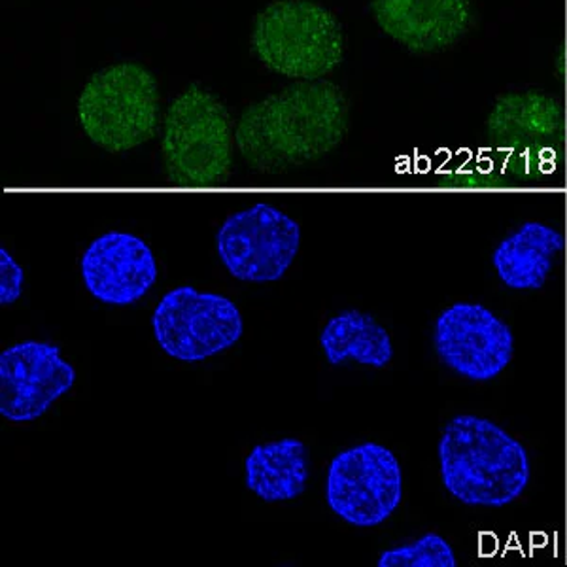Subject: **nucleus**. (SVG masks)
<instances>
[{
    "label": "nucleus",
    "instance_id": "nucleus-1",
    "mask_svg": "<svg viewBox=\"0 0 567 567\" xmlns=\"http://www.w3.org/2000/svg\"><path fill=\"white\" fill-rule=\"evenodd\" d=\"M350 104L328 80H299L240 116L235 142L254 171L278 175L322 159L349 133Z\"/></svg>",
    "mask_w": 567,
    "mask_h": 567
},
{
    "label": "nucleus",
    "instance_id": "nucleus-2",
    "mask_svg": "<svg viewBox=\"0 0 567 567\" xmlns=\"http://www.w3.org/2000/svg\"><path fill=\"white\" fill-rule=\"evenodd\" d=\"M446 491L470 507L499 509L523 496L529 483L528 452L492 420L460 414L439 441Z\"/></svg>",
    "mask_w": 567,
    "mask_h": 567
},
{
    "label": "nucleus",
    "instance_id": "nucleus-3",
    "mask_svg": "<svg viewBox=\"0 0 567 567\" xmlns=\"http://www.w3.org/2000/svg\"><path fill=\"white\" fill-rule=\"evenodd\" d=\"M251 52L269 71L293 80H322L341 65L342 27L312 0H277L254 21Z\"/></svg>",
    "mask_w": 567,
    "mask_h": 567
},
{
    "label": "nucleus",
    "instance_id": "nucleus-4",
    "mask_svg": "<svg viewBox=\"0 0 567 567\" xmlns=\"http://www.w3.org/2000/svg\"><path fill=\"white\" fill-rule=\"evenodd\" d=\"M233 120L226 106L189 85L168 106L162 152L168 182L182 187L226 184L233 167Z\"/></svg>",
    "mask_w": 567,
    "mask_h": 567
},
{
    "label": "nucleus",
    "instance_id": "nucleus-5",
    "mask_svg": "<svg viewBox=\"0 0 567 567\" xmlns=\"http://www.w3.org/2000/svg\"><path fill=\"white\" fill-rule=\"evenodd\" d=\"M78 120L85 135L112 154L152 141L162 122L154 74L131 61L99 71L78 99Z\"/></svg>",
    "mask_w": 567,
    "mask_h": 567
},
{
    "label": "nucleus",
    "instance_id": "nucleus-6",
    "mask_svg": "<svg viewBox=\"0 0 567 567\" xmlns=\"http://www.w3.org/2000/svg\"><path fill=\"white\" fill-rule=\"evenodd\" d=\"M154 336L165 354L203 361L231 349L245 331L240 310L227 297L200 293L192 286L168 291L155 307Z\"/></svg>",
    "mask_w": 567,
    "mask_h": 567
},
{
    "label": "nucleus",
    "instance_id": "nucleus-7",
    "mask_svg": "<svg viewBox=\"0 0 567 567\" xmlns=\"http://www.w3.org/2000/svg\"><path fill=\"white\" fill-rule=\"evenodd\" d=\"M326 499L336 515L358 528L388 520L403 499V473L386 446L361 443L337 454L328 471Z\"/></svg>",
    "mask_w": 567,
    "mask_h": 567
},
{
    "label": "nucleus",
    "instance_id": "nucleus-8",
    "mask_svg": "<svg viewBox=\"0 0 567 567\" xmlns=\"http://www.w3.org/2000/svg\"><path fill=\"white\" fill-rule=\"evenodd\" d=\"M301 246V227L282 210L258 203L219 227L216 250L227 271L243 282H277Z\"/></svg>",
    "mask_w": 567,
    "mask_h": 567
},
{
    "label": "nucleus",
    "instance_id": "nucleus-9",
    "mask_svg": "<svg viewBox=\"0 0 567 567\" xmlns=\"http://www.w3.org/2000/svg\"><path fill=\"white\" fill-rule=\"evenodd\" d=\"M433 342L446 368L475 382L499 377L515 352L509 326L481 303H454L443 310Z\"/></svg>",
    "mask_w": 567,
    "mask_h": 567
},
{
    "label": "nucleus",
    "instance_id": "nucleus-10",
    "mask_svg": "<svg viewBox=\"0 0 567 567\" xmlns=\"http://www.w3.org/2000/svg\"><path fill=\"white\" fill-rule=\"evenodd\" d=\"M74 382L76 371L58 347L20 342L0 354V414L12 422L40 419Z\"/></svg>",
    "mask_w": 567,
    "mask_h": 567
},
{
    "label": "nucleus",
    "instance_id": "nucleus-11",
    "mask_svg": "<svg viewBox=\"0 0 567 567\" xmlns=\"http://www.w3.org/2000/svg\"><path fill=\"white\" fill-rule=\"evenodd\" d=\"M80 267L91 296L116 307L136 303L157 280L154 251L131 233H106L93 240Z\"/></svg>",
    "mask_w": 567,
    "mask_h": 567
},
{
    "label": "nucleus",
    "instance_id": "nucleus-12",
    "mask_svg": "<svg viewBox=\"0 0 567 567\" xmlns=\"http://www.w3.org/2000/svg\"><path fill=\"white\" fill-rule=\"evenodd\" d=\"M371 12L390 39L414 53L451 48L473 21L470 0H371Z\"/></svg>",
    "mask_w": 567,
    "mask_h": 567
},
{
    "label": "nucleus",
    "instance_id": "nucleus-13",
    "mask_svg": "<svg viewBox=\"0 0 567 567\" xmlns=\"http://www.w3.org/2000/svg\"><path fill=\"white\" fill-rule=\"evenodd\" d=\"M564 245V235L555 227L526 221L497 245L492 264L511 290H542Z\"/></svg>",
    "mask_w": 567,
    "mask_h": 567
},
{
    "label": "nucleus",
    "instance_id": "nucleus-14",
    "mask_svg": "<svg viewBox=\"0 0 567 567\" xmlns=\"http://www.w3.org/2000/svg\"><path fill=\"white\" fill-rule=\"evenodd\" d=\"M246 486L267 503L296 499L309 483V452L299 439L258 445L245 464Z\"/></svg>",
    "mask_w": 567,
    "mask_h": 567
},
{
    "label": "nucleus",
    "instance_id": "nucleus-15",
    "mask_svg": "<svg viewBox=\"0 0 567 567\" xmlns=\"http://www.w3.org/2000/svg\"><path fill=\"white\" fill-rule=\"evenodd\" d=\"M561 127V104L542 91L509 93L494 104L488 116L491 136L513 148L555 141Z\"/></svg>",
    "mask_w": 567,
    "mask_h": 567
},
{
    "label": "nucleus",
    "instance_id": "nucleus-16",
    "mask_svg": "<svg viewBox=\"0 0 567 567\" xmlns=\"http://www.w3.org/2000/svg\"><path fill=\"white\" fill-rule=\"evenodd\" d=\"M326 360L331 365H341L354 360L361 365L386 368L393 358L390 333L371 315L361 310H344L331 318L320 336Z\"/></svg>",
    "mask_w": 567,
    "mask_h": 567
},
{
    "label": "nucleus",
    "instance_id": "nucleus-17",
    "mask_svg": "<svg viewBox=\"0 0 567 567\" xmlns=\"http://www.w3.org/2000/svg\"><path fill=\"white\" fill-rule=\"evenodd\" d=\"M456 555L446 539L425 534L403 547L388 548L379 558V567H456Z\"/></svg>",
    "mask_w": 567,
    "mask_h": 567
},
{
    "label": "nucleus",
    "instance_id": "nucleus-18",
    "mask_svg": "<svg viewBox=\"0 0 567 567\" xmlns=\"http://www.w3.org/2000/svg\"><path fill=\"white\" fill-rule=\"evenodd\" d=\"M25 272L21 265L8 254L7 248H0V305H13L23 293Z\"/></svg>",
    "mask_w": 567,
    "mask_h": 567
}]
</instances>
